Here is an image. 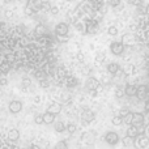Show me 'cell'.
Wrapping results in <instances>:
<instances>
[{
	"instance_id": "6da1fadb",
	"label": "cell",
	"mask_w": 149,
	"mask_h": 149,
	"mask_svg": "<svg viewBox=\"0 0 149 149\" xmlns=\"http://www.w3.org/2000/svg\"><path fill=\"white\" fill-rule=\"evenodd\" d=\"M134 145L136 149H149V141L145 135H137L134 139Z\"/></svg>"
},
{
	"instance_id": "7a4b0ae2",
	"label": "cell",
	"mask_w": 149,
	"mask_h": 149,
	"mask_svg": "<svg viewBox=\"0 0 149 149\" xmlns=\"http://www.w3.org/2000/svg\"><path fill=\"white\" fill-rule=\"evenodd\" d=\"M55 33L59 37H65L70 33V26L65 22H59L56 26H55Z\"/></svg>"
},
{
	"instance_id": "3957f363",
	"label": "cell",
	"mask_w": 149,
	"mask_h": 149,
	"mask_svg": "<svg viewBox=\"0 0 149 149\" xmlns=\"http://www.w3.org/2000/svg\"><path fill=\"white\" fill-rule=\"evenodd\" d=\"M110 50H111V52H113L114 55L119 56V55H122L124 52V45L122 43V42L114 41L113 43H111V46H110Z\"/></svg>"
},
{
	"instance_id": "277c9868",
	"label": "cell",
	"mask_w": 149,
	"mask_h": 149,
	"mask_svg": "<svg viewBox=\"0 0 149 149\" xmlns=\"http://www.w3.org/2000/svg\"><path fill=\"white\" fill-rule=\"evenodd\" d=\"M119 140H120V137H119V135L116 132L110 131L105 135V141L110 145H116L119 143Z\"/></svg>"
},
{
	"instance_id": "5b68a950",
	"label": "cell",
	"mask_w": 149,
	"mask_h": 149,
	"mask_svg": "<svg viewBox=\"0 0 149 149\" xmlns=\"http://www.w3.org/2000/svg\"><path fill=\"white\" fill-rule=\"evenodd\" d=\"M131 124L135 127H141L144 124V114L141 113H132V119H131Z\"/></svg>"
},
{
	"instance_id": "8992f818",
	"label": "cell",
	"mask_w": 149,
	"mask_h": 149,
	"mask_svg": "<svg viewBox=\"0 0 149 149\" xmlns=\"http://www.w3.org/2000/svg\"><path fill=\"white\" fill-rule=\"evenodd\" d=\"M22 102L21 101H17V100H13L9 102V106H8V109H9V111L12 114H18L21 110H22Z\"/></svg>"
},
{
	"instance_id": "52a82bcc",
	"label": "cell",
	"mask_w": 149,
	"mask_h": 149,
	"mask_svg": "<svg viewBox=\"0 0 149 149\" xmlns=\"http://www.w3.org/2000/svg\"><path fill=\"white\" fill-rule=\"evenodd\" d=\"M85 85H86V89H89L90 92H94V90H97L98 86H100V81H98L95 77H89V79L86 80V82H85Z\"/></svg>"
},
{
	"instance_id": "ba28073f",
	"label": "cell",
	"mask_w": 149,
	"mask_h": 149,
	"mask_svg": "<svg viewBox=\"0 0 149 149\" xmlns=\"http://www.w3.org/2000/svg\"><path fill=\"white\" fill-rule=\"evenodd\" d=\"M47 111L51 113V114H54V115H56V114H59L60 111H62V105H60L59 102H52L51 105L49 106Z\"/></svg>"
},
{
	"instance_id": "9c48e42d",
	"label": "cell",
	"mask_w": 149,
	"mask_h": 149,
	"mask_svg": "<svg viewBox=\"0 0 149 149\" xmlns=\"http://www.w3.org/2000/svg\"><path fill=\"white\" fill-rule=\"evenodd\" d=\"M136 89H137L136 85L128 84V85H126V88H124V94L128 95V97H134V95H136Z\"/></svg>"
},
{
	"instance_id": "30bf717a",
	"label": "cell",
	"mask_w": 149,
	"mask_h": 149,
	"mask_svg": "<svg viewBox=\"0 0 149 149\" xmlns=\"http://www.w3.org/2000/svg\"><path fill=\"white\" fill-rule=\"evenodd\" d=\"M120 71V67H119V64L116 62H111L107 64V72L111 73V74H115L116 72H119Z\"/></svg>"
},
{
	"instance_id": "8fae6325",
	"label": "cell",
	"mask_w": 149,
	"mask_h": 149,
	"mask_svg": "<svg viewBox=\"0 0 149 149\" xmlns=\"http://www.w3.org/2000/svg\"><path fill=\"white\" fill-rule=\"evenodd\" d=\"M139 135V128L135 126H130L128 128H127V137H130V139H135V137Z\"/></svg>"
},
{
	"instance_id": "7c38bea8",
	"label": "cell",
	"mask_w": 149,
	"mask_h": 149,
	"mask_svg": "<svg viewBox=\"0 0 149 149\" xmlns=\"http://www.w3.org/2000/svg\"><path fill=\"white\" fill-rule=\"evenodd\" d=\"M46 31H47V29H46V26H45L43 24H38V25L36 26V29H34V34H36L37 37L45 36V34H46Z\"/></svg>"
},
{
	"instance_id": "4fadbf2b",
	"label": "cell",
	"mask_w": 149,
	"mask_h": 149,
	"mask_svg": "<svg viewBox=\"0 0 149 149\" xmlns=\"http://www.w3.org/2000/svg\"><path fill=\"white\" fill-rule=\"evenodd\" d=\"M94 118H95L94 113H93V111H90V110H85L84 113H82V120L86 122V123L94 120Z\"/></svg>"
},
{
	"instance_id": "5bb4252c",
	"label": "cell",
	"mask_w": 149,
	"mask_h": 149,
	"mask_svg": "<svg viewBox=\"0 0 149 149\" xmlns=\"http://www.w3.org/2000/svg\"><path fill=\"white\" fill-rule=\"evenodd\" d=\"M18 137H20V131H18V130L13 128V130L8 131V139H9L10 141H17Z\"/></svg>"
},
{
	"instance_id": "9a60e30c",
	"label": "cell",
	"mask_w": 149,
	"mask_h": 149,
	"mask_svg": "<svg viewBox=\"0 0 149 149\" xmlns=\"http://www.w3.org/2000/svg\"><path fill=\"white\" fill-rule=\"evenodd\" d=\"M42 116H43V123H46V124H52L55 122V115L51 113H49V111L42 114Z\"/></svg>"
},
{
	"instance_id": "2e32d148",
	"label": "cell",
	"mask_w": 149,
	"mask_h": 149,
	"mask_svg": "<svg viewBox=\"0 0 149 149\" xmlns=\"http://www.w3.org/2000/svg\"><path fill=\"white\" fill-rule=\"evenodd\" d=\"M28 7H30L31 9H37V8L42 7V1L41 0H29Z\"/></svg>"
},
{
	"instance_id": "e0dca14e",
	"label": "cell",
	"mask_w": 149,
	"mask_h": 149,
	"mask_svg": "<svg viewBox=\"0 0 149 149\" xmlns=\"http://www.w3.org/2000/svg\"><path fill=\"white\" fill-rule=\"evenodd\" d=\"M55 131L56 132H64L65 131V123L64 122H56V123H55Z\"/></svg>"
},
{
	"instance_id": "ac0fdd59",
	"label": "cell",
	"mask_w": 149,
	"mask_h": 149,
	"mask_svg": "<svg viewBox=\"0 0 149 149\" xmlns=\"http://www.w3.org/2000/svg\"><path fill=\"white\" fill-rule=\"evenodd\" d=\"M135 42V38L131 36V34H126V36L123 37V41H122V43H126V45H134Z\"/></svg>"
},
{
	"instance_id": "d6986e66",
	"label": "cell",
	"mask_w": 149,
	"mask_h": 149,
	"mask_svg": "<svg viewBox=\"0 0 149 149\" xmlns=\"http://www.w3.org/2000/svg\"><path fill=\"white\" fill-rule=\"evenodd\" d=\"M145 94H147V86L145 85H140L136 89V95L137 97H144Z\"/></svg>"
},
{
	"instance_id": "ffe728a7",
	"label": "cell",
	"mask_w": 149,
	"mask_h": 149,
	"mask_svg": "<svg viewBox=\"0 0 149 149\" xmlns=\"http://www.w3.org/2000/svg\"><path fill=\"white\" fill-rule=\"evenodd\" d=\"M65 131L68 132V134H74V132L77 131V126L74 123H70V124H67V126H65Z\"/></svg>"
},
{
	"instance_id": "44dd1931",
	"label": "cell",
	"mask_w": 149,
	"mask_h": 149,
	"mask_svg": "<svg viewBox=\"0 0 149 149\" xmlns=\"http://www.w3.org/2000/svg\"><path fill=\"white\" fill-rule=\"evenodd\" d=\"M105 59H106V55L103 54V52H98V54L95 55V63H97V64H101Z\"/></svg>"
},
{
	"instance_id": "7402d4cb",
	"label": "cell",
	"mask_w": 149,
	"mask_h": 149,
	"mask_svg": "<svg viewBox=\"0 0 149 149\" xmlns=\"http://www.w3.org/2000/svg\"><path fill=\"white\" fill-rule=\"evenodd\" d=\"M67 85L70 88H73V86H76L77 85V80H76V77H68V80H67Z\"/></svg>"
},
{
	"instance_id": "603a6c76",
	"label": "cell",
	"mask_w": 149,
	"mask_h": 149,
	"mask_svg": "<svg viewBox=\"0 0 149 149\" xmlns=\"http://www.w3.org/2000/svg\"><path fill=\"white\" fill-rule=\"evenodd\" d=\"M113 124L114 126H120L122 123H123V119H122V116H119V115H116V116H114L113 118Z\"/></svg>"
},
{
	"instance_id": "cb8c5ba5",
	"label": "cell",
	"mask_w": 149,
	"mask_h": 149,
	"mask_svg": "<svg viewBox=\"0 0 149 149\" xmlns=\"http://www.w3.org/2000/svg\"><path fill=\"white\" fill-rule=\"evenodd\" d=\"M107 33L110 34V36H116V34L119 33V30H118V28H116V26H109Z\"/></svg>"
},
{
	"instance_id": "d4e9b609",
	"label": "cell",
	"mask_w": 149,
	"mask_h": 149,
	"mask_svg": "<svg viewBox=\"0 0 149 149\" xmlns=\"http://www.w3.org/2000/svg\"><path fill=\"white\" fill-rule=\"evenodd\" d=\"M34 123L36 124H43V116H42V114H37V115L34 116Z\"/></svg>"
},
{
	"instance_id": "484cf974",
	"label": "cell",
	"mask_w": 149,
	"mask_h": 149,
	"mask_svg": "<svg viewBox=\"0 0 149 149\" xmlns=\"http://www.w3.org/2000/svg\"><path fill=\"white\" fill-rule=\"evenodd\" d=\"M55 149H68V144L65 141H59L55 145Z\"/></svg>"
},
{
	"instance_id": "4316f807",
	"label": "cell",
	"mask_w": 149,
	"mask_h": 149,
	"mask_svg": "<svg viewBox=\"0 0 149 149\" xmlns=\"http://www.w3.org/2000/svg\"><path fill=\"white\" fill-rule=\"evenodd\" d=\"M122 119H123V122H124V123H126V124H130V123H131V119H132V113H131V111H130V113L127 114L126 116H123V118H122Z\"/></svg>"
},
{
	"instance_id": "83f0119b",
	"label": "cell",
	"mask_w": 149,
	"mask_h": 149,
	"mask_svg": "<svg viewBox=\"0 0 149 149\" xmlns=\"http://www.w3.org/2000/svg\"><path fill=\"white\" fill-rule=\"evenodd\" d=\"M31 85V80L29 79V77H25V79H22V86L24 88H29Z\"/></svg>"
},
{
	"instance_id": "f1b7e54d",
	"label": "cell",
	"mask_w": 149,
	"mask_h": 149,
	"mask_svg": "<svg viewBox=\"0 0 149 149\" xmlns=\"http://www.w3.org/2000/svg\"><path fill=\"white\" fill-rule=\"evenodd\" d=\"M109 4H110L111 7L116 8L118 5H120V0H109Z\"/></svg>"
},
{
	"instance_id": "f546056e",
	"label": "cell",
	"mask_w": 149,
	"mask_h": 149,
	"mask_svg": "<svg viewBox=\"0 0 149 149\" xmlns=\"http://www.w3.org/2000/svg\"><path fill=\"white\" fill-rule=\"evenodd\" d=\"M76 58H77V60H79L80 63H82L85 60V55L82 54V52H77L76 54Z\"/></svg>"
},
{
	"instance_id": "4dcf8cb0",
	"label": "cell",
	"mask_w": 149,
	"mask_h": 149,
	"mask_svg": "<svg viewBox=\"0 0 149 149\" xmlns=\"http://www.w3.org/2000/svg\"><path fill=\"white\" fill-rule=\"evenodd\" d=\"M74 25H76V29H77V30H80V31H84V30H85L84 24H82V22H74Z\"/></svg>"
},
{
	"instance_id": "1f68e13d",
	"label": "cell",
	"mask_w": 149,
	"mask_h": 149,
	"mask_svg": "<svg viewBox=\"0 0 149 149\" xmlns=\"http://www.w3.org/2000/svg\"><path fill=\"white\" fill-rule=\"evenodd\" d=\"M128 113H130V110H128V109H122V110L119 111V114H118V115L123 118V116H126V115H127V114H128Z\"/></svg>"
},
{
	"instance_id": "d6a6232c",
	"label": "cell",
	"mask_w": 149,
	"mask_h": 149,
	"mask_svg": "<svg viewBox=\"0 0 149 149\" xmlns=\"http://www.w3.org/2000/svg\"><path fill=\"white\" fill-rule=\"evenodd\" d=\"M49 81L47 80H41V86L42 88H49Z\"/></svg>"
},
{
	"instance_id": "836d02e7",
	"label": "cell",
	"mask_w": 149,
	"mask_h": 149,
	"mask_svg": "<svg viewBox=\"0 0 149 149\" xmlns=\"http://www.w3.org/2000/svg\"><path fill=\"white\" fill-rule=\"evenodd\" d=\"M33 12H34V9H31L30 7H26L25 13H26V15H28V16H31V15H33Z\"/></svg>"
},
{
	"instance_id": "e575fe53",
	"label": "cell",
	"mask_w": 149,
	"mask_h": 149,
	"mask_svg": "<svg viewBox=\"0 0 149 149\" xmlns=\"http://www.w3.org/2000/svg\"><path fill=\"white\" fill-rule=\"evenodd\" d=\"M123 144H124V147H128V145L131 144V139H130V137H126L124 141H123Z\"/></svg>"
},
{
	"instance_id": "d590c367",
	"label": "cell",
	"mask_w": 149,
	"mask_h": 149,
	"mask_svg": "<svg viewBox=\"0 0 149 149\" xmlns=\"http://www.w3.org/2000/svg\"><path fill=\"white\" fill-rule=\"evenodd\" d=\"M37 79H38V80H43L45 79L43 72H38V73H37Z\"/></svg>"
},
{
	"instance_id": "8d00e7d4",
	"label": "cell",
	"mask_w": 149,
	"mask_h": 149,
	"mask_svg": "<svg viewBox=\"0 0 149 149\" xmlns=\"http://www.w3.org/2000/svg\"><path fill=\"white\" fill-rule=\"evenodd\" d=\"M7 79L5 77H0V85H7Z\"/></svg>"
},
{
	"instance_id": "74e56055",
	"label": "cell",
	"mask_w": 149,
	"mask_h": 149,
	"mask_svg": "<svg viewBox=\"0 0 149 149\" xmlns=\"http://www.w3.org/2000/svg\"><path fill=\"white\" fill-rule=\"evenodd\" d=\"M58 74H59V77L64 76V68H59V71H58Z\"/></svg>"
},
{
	"instance_id": "f35d334b",
	"label": "cell",
	"mask_w": 149,
	"mask_h": 149,
	"mask_svg": "<svg viewBox=\"0 0 149 149\" xmlns=\"http://www.w3.org/2000/svg\"><path fill=\"white\" fill-rule=\"evenodd\" d=\"M5 16H7L8 18L12 17V16H13V12H12V10H7V12H5Z\"/></svg>"
},
{
	"instance_id": "ab89813d",
	"label": "cell",
	"mask_w": 149,
	"mask_h": 149,
	"mask_svg": "<svg viewBox=\"0 0 149 149\" xmlns=\"http://www.w3.org/2000/svg\"><path fill=\"white\" fill-rule=\"evenodd\" d=\"M41 100H42L41 95H36V97H34V102H37V103L41 102Z\"/></svg>"
},
{
	"instance_id": "60d3db41",
	"label": "cell",
	"mask_w": 149,
	"mask_h": 149,
	"mask_svg": "<svg viewBox=\"0 0 149 149\" xmlns=\"http://www.w3.org/2000/svg\"><path fill=\"white\" fill-rule=\"evenodd\" d=\"M103 82H105V84H106V82H110L111 81V80H110V77H106V76H103Z\"/></svg>"
},
{
	"instance_id": "b9f144b4",
	"label": "cell",
	"mask_w": 149,
	"mask_h": 149,
	"mask_svg": "<svg viewBox=\"0 0 149 149\" xmlns=\"http://www.w3.org/2000/svg\"><path fill=\"white\" fill-rule=\"evenodd\" d=\"M51 13L52 15H58V8H51Z\"/></svg>"
},
{
	"instance_id": "7bdbcfd3",
	"label": "cell",
	"mask_w": 149,
	"mask_h": 149,
	"mask_svg": "<svg viewBox=\"0 0 149 149\" xmlns=\"http://www.w3.org/2000/svg\"><path fill=\"white\" fill-rule=\"evenodd\" d=\"M3 29V22H0V30Z\"/></svg>"
},
{
	"instance_id": "ee69618b",
	"label": "cell",
	"mask_w": 149,
	"mask_h": 149,
	"mask_svg": "<svg viewBox=\"0 0 149 149\" xmlns=\"http://www.w3.org/2000/svg\"><path fill=\"white\" fill-rule=\"evenodd\" d=\"M30 149H39V148H38V147H31Z\"/></svg>"
},
{
	"instance_id": "f6af8a7d",
	"label": "cell",
	"mask_w": 149,
	"mask_h": 149,
	"mask_svg": "<svg viewBox=\"0 0 149 149\" xmlns=\"http://www.w3.org/2000/svg\"><path fill=\"white\" fill-rule=\"evenodd\" d=\"M9 1H13V0H9Z\"/></svg>"
}]
</instances>
